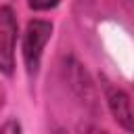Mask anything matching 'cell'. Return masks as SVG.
Listing matches in <instances>:
<instances>
[{"mask_svg": "<svg viewBox=\"0 0 134 134\" xmlns=\"http://www.w3.org/2000/svg\"><path fill=\"white\" fill-rule=\"evenodd\" d=\"M103 92H105V103H107L115 124L119 128H124L126 132H134V111H132L128 92L121 90L119 86H113L111 82L103 84Z\"/></svg>", "mask_w": 134, "mask_h": 134, "instance_id": "4", "label": "cell"}, {"mask_svg": "<svg viewBox=\"0 0 134 134\" xmlns=\"http://www.w3.org/2000/svg\"><path fill=\"white\" fill-rule=\"evenodd\" d=\"M63 77L67 82V86L71 88V92L80 98V103H84L90 111H98V92H96V84L92 82L90 73L86 71V67L73 59V57H67L63 61Z\"/></svg>", "mask_w": 134, "mask_h": 134, "instance_id": "2", "label": "cell"}, {"mask_svg": "<svg viewBox=\"0 0 134 134\" xmlns=\"http://www.w3.org/2000/svg\"><path fill=\"white\" fill-rule=\"evenodd\" d=\"M57 6V2H52V4H38V2H29V8H34V10H50V8H54Z\"/></svg>", "mask_w": 134, "mask_h": 134, "instance_id": "7", "label": "cell"}, {"mask_svg": "<svg viewBox=\"0 0 134 134\" xmlns=\"http://www.w3.org/2000/svg\"><path fill=\"white\" fill-rule=\"evenodd\" d=\"M59 134H65V132H59ZM77 134H109V132L103 130V128H98V126L88 124V126H82V128L77 130Z\"/></svg>", "mask_w": 134, "mask_h": 134, "instance_id": "6", "label": "cell"}, {"mask_svg": "<svg viewBox=\"0 0 134 134\" xmlns=\"http://www.w3.org/2000/svg\"><path fill=\"white\" fill-rule=\"evenodd\" d=\"M0 134H23V130H21V124H19V119H15V117H10V119H6L2 126H0Z\"/></svg>", "mask_w": 134, "mask_h": 134, "instance_id": "5", "label": "cell"}, {"mask_svg": "<svg viewBox=\"0 0 134 134\" xmlns=\"http://www.w3.org/2000/svg\"><path fill=\"white\" fill-rule=\"evenodd\" d=\"M50 38H52V23L46 21V19H31L25 25L21 54H23L25 71H27L29 77L38 75L40 63H42V54H44V48H46Z\"/></svg>", "mask_w": 134, "mask_h": 134, "instance_id": "1", "label": "cell"}, {"mask_svg": "<svg viewBox=\"0 0 134 134\" xmlns=\"http://www.w3.org/2000/svg\"><path fill=\"white\" fill-rule=\"evenodd\" d=\"M19 38V23L10 4H0V73H15V50Z\"/></svg>", "mask_w": 134, "mask_h": 134, "instance_id": "3", "label": "cell"}]
</instances>
